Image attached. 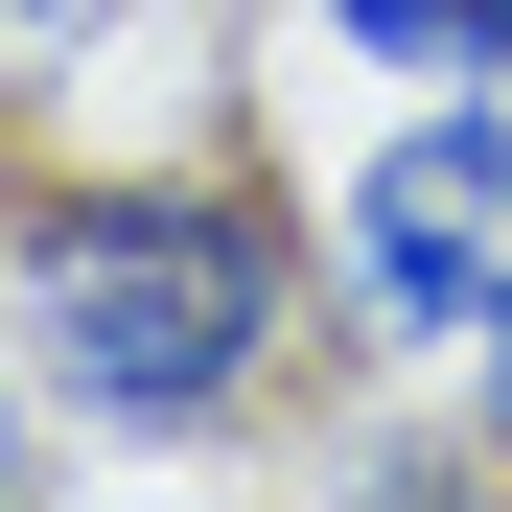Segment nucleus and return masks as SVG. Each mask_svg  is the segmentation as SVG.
<instances>
[{"instance_id": "nucleus-1", "label": "nucleus", "mask_w": 512, "mask_h": 512, "mask_svg": "<svg viewBox=\"0 0 512 512\" xmlns=\"http://www.w3.org/2000/svg\"><path fill=\"white\" fill-rule=\"evenodd\" d=\"M24 350L117 443H210L303 373V233L280 187H24Z\"/></svg>"}, {"instance_id": "nucleus-2", "label": "nucleus", "mask_w": 512, "mask_h": 512, "mask_svg": "<svg viewBox=\"0 0 512 512\" xmlns=\"http://www.w3.org/2000/svg\"><path fill=\"white\" fill-rule=\"evenodd\" d=\"M512 280V94H419L373 163H350V303L396 350H466Z\"/></svg>"}, {"instance_id": "nucleus-3", "label": "nucleus", "mask_w": 512, "mask_h": 512, "mask_svg": "<svg viewBox=\"0 0 512 512\" xmlns=\"http://www.w3.org/2000/svg\"><path fill=\"white\" fill-rule=\"evenodd\" d=\"M326 47L419 70V94H512V0H326Z\"/></svg>"}, {"instance_id": "nucleus-4", "label": "nucleus", "mask_w": 512, "mask_h": 512, "mask_svg": "<svg viewBox=\"0 0 512 512\" xmlns=\"http://www.w3.org/2000/svg\"><path fill=\"white\" fill-rule=\"evenodd\" d=\"M443 373H466V419H489V443H512V280H489V326H466Z\"/></svg>"}, {"instance_id": "nucleus-5", "label": "nucleus", "mask_w": 512, "mask_h": 512, "mask_svg": "<svg viewBox=\"0 0 512 512\" xmlns=\"http://www.w3.org/2000/svg\"><path fill=\"white\" fill-rule=\"evenodd\" d=\"M94 24H140V0H0V47H94Z\"/></svg>"}, {"instance_id": "nucleus-6", "label": "nucleus", "mask_w": 512, "mask_h": 512, "mask_svg": "<svg viewBox=\"0 0 512 512\" xmlns=\"http://www.w3.org/2000/svg\"><path fill=\"white\" fill-rule=\"evenodd\" d=\"M0 489H24V373H0Z\"/></svg>"}]
</instances>
